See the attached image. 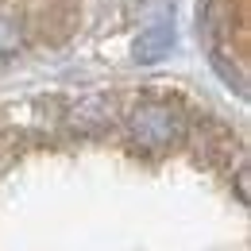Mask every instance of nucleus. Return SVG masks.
I'll list each match as a JSON object with an SVG mask.
<instances>
[{"label":"nucleus","instance_id":"3","mask_svg":"<svg viewBox=\"0 0 251 251\" xmlns=\"http://www.w3.org/2000/svg\"><path fill=\"white\" fill-rule=\"evenodd\" d=\"M20 47H24V27H20V20H12V16H0V58L16 54Z\"/></svg>","mask_w":251,"mask_h":251},{"label":"nucleus","instance_id":"2","mask_svg":"<svg viewBox=\"0 0 251 251\" xmlns=\"http://www.w3.org/2000/svg\"><path fill=\"white\" fill-rule=\"evenodd\" d=\"M174 47V27L170 24H158V27H147L135 43V62H158L166 58Z\"/></svg>","mask_w":251,"mask_h":251},{"label":"nucleus","instance_id":"1","mask_svg":"<svg viewBox=\"0 0 251 251\" xmlns=\"http://www.w3.org/2000/svg\"><path fill=\"white\" fill-rule=\"evenodd\" d=\"M127 127H131V139L147 151H166L174 147L182 135H186V116L174 108V104H162V100H151V104H139L131 116H127Z\"/></svg>","mask_w":251,"mask_h":251}]
</instances>
